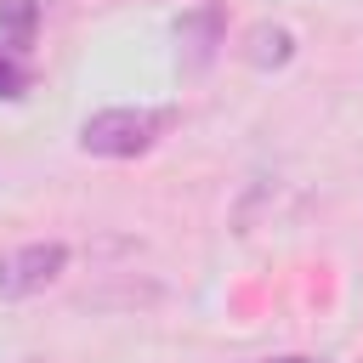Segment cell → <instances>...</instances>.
Wrapping results in <instances>:
<instances>
[{"instance_id":"6da1fadb","label":"cell","mask_w":363,"mask_h":363,"mask_svg":"<svg viewBox=\"0 0 363 363\" xmlns=\"http://www.w3.org/2000/svg\"><path fill=\"white\" fill-rule=\"evenodd\" d=\"M164 125L170 113H153V108H102L79 125V147L96 159H136L164 136Z\"/></svg>"},{"instance_id":"7a4b0ae2","label":"cell","mask_w":363,"mask_h":363,"mask_svg":"<svg viewBox=\"0 0 363 363\" xmlns=\"http://www.w3.org/2000/svg\"><path fill=\"white\" fill-rule=\"evenodd\" d=\"M68 267V244H23L11 255H0V301H28L45 284H57Z\"/></svg>"},{"instance_id":"3957f363","label":"cell","mask_w":363,"mask_h":363,"mask_svg":"<svg viewBox=\"0 0 363 363\" xmlns=\"http://www.w3.org/2000/svg\"><path fill=\"white\" fill-rule=\"evenodd\" d=\"M221 40H227V11H221L216 0L182 11V23H176V45H182V68H187V74L210 68V57L221 51Z\"/></svg>"},{"instance_id":"277c9868","label":"cell","mask_w":363,"mask_h":363,"mask_svg":"<svg viewBox=\"0 0 363 363\" xmlns=\"http://www.w3.org/2000/svg\"><path fill=\"white\" fill-rule=\"evenodd\" d=\"M244 57H250L255 68H284V62L295 57V34H289L284 23H255V28H250Z\"/></svg>"},{"instance_id":"5b68a950","label":"cell","mask_w":363,"mask_h":363,"mask_svg":"<svg viewBox=\"0 0 363 363\" xmlns=\"http://www.w3.org/2000/svg\"><path fill=\"white\" fill-rule=\"evenodd\" d=\"M40 34V0H0V45L28 51Z\"/></svg>"},{"instance_id":"8992f818","label":"cell","mask_w":363,"mask_h":363,"mask_svg":"<svg viewBox=\"0 0 363 363\" xmlns=\"http://www.w3.org/2000/svg\"><path fill=\"white\" fill-rule=\"evenodd\" d=\"M28 91V62H17L11 51H0V102H17Z\"/></svg>"},{"instance_id":"52a82bcc","label":"cell","mask_w":363,"mask_h":363,"mask_svg":"<svg viewBox=\"0 0 363 363\" xmlns=\"http://www.w3.org/2000/svg\"><path fill=\"white\" fill-rule=\"evenodd\" d=\"M267 363H323V357H267Z\"/></svg>"}]
</instances>
